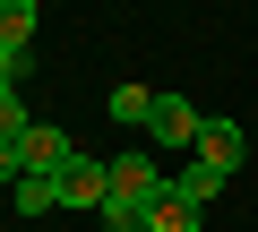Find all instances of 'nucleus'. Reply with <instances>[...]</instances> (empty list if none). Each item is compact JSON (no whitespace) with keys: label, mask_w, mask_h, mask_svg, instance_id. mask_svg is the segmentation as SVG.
<instances>
[{"label":"nucleus","mask_w":258,"mask_h":232,"mask_svg":"<svg viewBox=\"0 0 258 232\" xmlns=\"http://www.w3.org/2000/svg\"><path fill=\"white\" fill-rule=\"evenodd\" d=\"M172 189H181V198H198V206H215V198H224L232 181H224L215 164H198V155H181V164H172Z\"/></svg>","instance_id":"obj_7"},{"label":"nucleus","mask_w":258,"mask_h":232,"mask_svg":"<svg viewBox=\"0 0 258 232\" xmlns=\"http://www.w3.org/2000/svg\"><path fill=\"white\" fill-rule=\"evenodd\" d=\"M189 155H198V164H215L224 181H241V121H207Z\"/></svg>","instance_id":"obj_5"},{"label":"nucleus","mask_w":258,"mask_h":232,"mask_svg":"<svg viewBox=\"0 0 258 232\" xmlns=\"http://www.w3.org/2000/svg\"><path fill=\"white\" fill-rule=\"evenodd\" d=\"M9 206H18V215H52V206H60V172H26V181L9 189Z\"/></svg>","instance_id":"obj_9"},{"label":"nucleus","mask_w":258,"mask_h":232,"mask_svg":"<svg viewBox=\"0 0 258 232\" xmlns=\"http://www.w3.org/2000/svg\"><path fill=\"white\" fill-rule=\"evenodd\" d=\"M95 215H103V232H147V206H129V198H103Z\"/></svg>","instance_id":"obj_11"},{"label":"nucleus","mask_w":258,"mask_h":232,"mask_svg":"<svg viewBox=\"0 0 258 232\" xmlns=\"http://www.w3.org/2000/svg\"><path fill=\"white\" fill-rule=\"evenodd\" d=\"M198 223H207V206H198V198H181L172 181L147 198V232H198Z\"/></svg>","instance_id":"obj_6"},{"label":"nucleus","mask_w":258,"mask_h":232,"mask_svg":"<svg viewBox=\"0 0 258 232\" xmlns=\"http://www.w3.org/2000/svg\"><path fill=\"white\" fill-rule=\"evenodd\" d=\"M198 129H207V112H198L189 95H155V112H147V138H155V146H164L172 164H181V155L198 146Z\"/></svg>","instance_id":"obj_1"},{"label":"nucleus","mask_w":258,"mask_h":232,"mask_svg":"<svg viewBox=\"0 0 258 232\" xmlns=\"http://www.w3.org/2000/svg\"><path fill=\"white\" fill-rule=\"evenodd\" d=\"M0 52H35V0H0Z\"/></svg>","instance_id":"obj_8"},{"label":"nucleus","mask_w":258,"mask_h":232,"mask_svg":"<svg viewBox=\"0 0 258 232\" xmlns=\"http://www.w3.org/2000/svg\"><path fill=\"white\" fill-rule=\"evenodd\" d=\"M164 181H172V172L155 164V146H129V155H112V198H129V206H147Z\"/></svg>","instance_id":"obj_2"},{"label":"nucleus","mask_w":258,"mask_h":232,"mask_svg":"<svg viewBox=\"0 0 258 232\" xmlns=\"http://www.w3.org/2000/svg\"><path fill=\"white\" fill-rule=\"evenodd\" d=\"M103 198H112V164L69 155V164H60V206H103Z\"/></svg>","instance_id":"obj_3"},{"label":"nucleus","mask_w":258,"mask_h":232,"mask_svg":"<svg viewBox=\"0 0 258 232\" xmlns=\"http://www.w3.org/2000/svg\"><path fill=\"white\" fill-rule=\"evenodd\" d=\"M147 112H155V86H112V121L120 129H147Z\"/></svg>","instance_id":"obj_10"},{"label":"nucleus","mask_w":258,"mask_h":232,"mask_svg":"<svg viewBox=\"0 0 258 232\" xmlns=\"http://www.w3.org/2000/svg\"><path fill=\"white\" fill-rule=\"evenodd\" d=\"M0 95H18V52H0Z\"/></svg>","instance_id":"obj_13"},{"label":"nucleus","mask_w":258,"mask_h":232,"mask_svg":"<svg viewBox=\"0 0 258 232\" xmlns=\"http://www.w3.org/2000/svg\"><path fill=\"white\" fill-rule=\"evenodd\" d=\"M18 155H26V172H60V164L78 155V138H69V129H52V121H35V129L18 138Z\"/></svg>","instance_id":"obj_4"},{"label":"nucleus","mask_w":258,"mask_h":232,"mask_svg":"<svg viewBox=\"0 0 258 232\" xmlns=\"http://www.w3.org/2000/svg\"><path fill=\"white\" fill-rule=\"evenodd\" d=\"M26 129H35V112H26V103H18V95H0V146H18V138H26Z\"/></svg>","instance_id":"obj_12"}]
</instances>
